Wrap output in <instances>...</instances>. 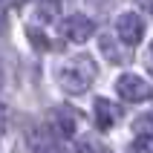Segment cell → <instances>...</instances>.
<instances>
[{"label":"cell","instance_id":"cell-2","mask_svg":"<svg viewBox=\"0 0 153 153\" xmlns=\"http://www.w3.org/2000/svg\"><path fill=\"white\" fill-rule=\"evenodd\" d=\"M116 93H119V98H124L130 104H145L153 98V87L142 75H130L127 72V75H121L116 81Z\"/></svg>","mask_w":153,"mask_h":153},{"label":"cell","instance_id":"cell-16","mask_svg":"<svg viewBox=\"0 0 153 153\" xmlns=\"http://www.w3.org/2000/svg\"><path fill=\"white\" fill-rule=\"evenodd\" d=\"M150 12H153V9H150Z\"/></svg>","mask_w":153,"mask_h":153},{"label":"cell","instance_id":"cell-13","mask_svg":"<svg viewBox=\"0 0 153 153\" xmlns=\"http://www.w3.org/2000/svg\"><path fill=\"white\" fill-rule=\"evenodd\" d=\"M147 69L153 72V41H150V46H147Z\"/></svg>","mask_w":153,"mask_h":153},{"label":"cell","instance_id":"cell-3","mask_svg":"<svg viewBox=\"0 0 153 153\" xmlns=\"http://www.w3.org/2000/svg\"><path fill=\"white\" fill-rule=\"evenodd\" d=\"M116 35H119L121 43L136 46V43L145 38V17L136 15V12H124V15H119V17H116Z\"/></svg>","mask_w":153,"mask_h":153},{"label":"cell","instance_id":"cell-7","mask_svg":"<svg viewBox=\"0 0 153 153\" xmlns=\"http://www.w3.org/2000/svg\"><path fill=\"white\" fill-rule=\"evenodd\" d=\"M52 124H55V130H58V136H75V116L67 113L64 107L52 110Z\"/></svg>","mask_w":153,"mask_h":153},{"label":"cell","instance_id":"cell-15","mask_svg":"<svg viewBox=\"0 0 153 153\" xmlns=\"http://www.w3.org/2000/svg\"><path fill=\"white\" fill-rule=\"evenodd\" d=\"M0 26H3V12H0Z\"/></svg>","mask_w":153,"mask_h":153},{"label":"cell","instance_id":"cell-11","mask_svg":"<svg viewBox=\"0 0 153 153\" xmlns=\"http://www.w3.org/2000/svg\"><path fill=\"white\" fill-rule=\"evenodd\" d=\"M133 150L136 153H153V136H136Z\"/></svg>","mask_w":153,"mask_h":153},{"label":"cell","instance_id":"cell-1","mask_svg":"<svg viewBox=\"0 0 153 153\" xmlns=\"http://www.w3.org/2000/svg\"><path fill=\"white\" fill-rule=\"evenodd\" d=\"M98 75V67H95V61L90 55H75V58H69L64 67L58 69V84L67 90V93H87L90 84L95 81Z\"/></svg>","mask_w":153,"mask_h":153},{"label":"cell","instance_id":"cell-10","mask_svg":"<svg viewBox=\"0 0 153 153\" xmlns=\"http://www.w3.org/2000/svg\"><path fill=\"white\" fill-rule=\"evenodd\" d=\"M78 153H113L110 147L98 145V142H90V139H84V142H78Z\"/></svg>","mask_w":153,"mask_h":153},{"label":"cell","instance_id":"cell-12","mask_svg":"<svg viewBox=\"0 0 153 153\" xmlns=\"http://www.w3.org/2000/svg\"><path fill=\"white\" fill-rule=\"evenodd\" d=\"M29 38H32V43L35 46H38V49H46V46H49V41H46V35H38V29H29Z\"/></svg>","mask_w":153,"mask_h":153},{"label":"cell","instance_id":"cell-9","mask_svg":"<svg viewBox=\"0 0 153 153\" xmlns=\"http://www.w3.org/2000/svg\"><path fill=\"white\" fill-rule=\"evenodd\" d=\"M133 133H136V136H153V116H142V119H136Z\"/></svg>","mask_w":153,"mask_h":153},{"label":"cell","instance_id":"cell-14","mask_svg":"<svg viewBox=\"0 0 153 153\" xmlns=\"http://www.w3.org/2000/svg\"><path fill=\"white\" fill-rule=\"evenodd\" d=\"M142 6H147V9H153V0H142Z\"/></svg>","mask_w":153,"mask_h":153},{"label":"cell","instance_id":"cell-8","mask_svg":"<svg viewBox=\"0 0 153 153\" xmlns=\"http://www.w3.org/2000/svg\"><path fill=\"white\" fill-rule=\"evenodd\" d=\"M101 49H104V55H107L110 61H116V64H124V61H127V55H124V52H121L119 46H116V43L107 38V35L101 38Z\"/></svg>","mask_w":153,"mask_h":153},{"label":"cell","instance_id":"cell-5","mask_svg":"<svg viewBox=\"0 0 153 153\" xmlns=\"http://www.w3.org/2000/svg\"><path fill=\"white\" fill-rule=\"evenodd\" d=\"M93 113H95V124H98V130H113L116 121L121 119V110L110 101V98H104V95H98V98L93 101Z\"/></svg>","mask_w":153,"mask_h":153},{"label":"cell","instance_id":"cell-6","mask_svg":"<svg viewBox=\"0 0 153 153\" xmlns=\"http://www.w3.org/2000/svg\"><path fill=\"white\" fill-rule=\"evenodd\" d=\"M29 142H32L35 153H64V145L55 133H49V127H35L29 133Z\"/></svg>","mask_w":153,"mask_h":153},{"label":"cell","instance_id":"cell-4","mask_svg":"<svg viewBox=\"0 0 153 153\" xmlns=\"http://www.w3.org/2000/svg\"><path fill=\"white\" fill-rule=\"evenodd\" d=\"M93 32H95V23L87 15H67L64 20H61V35H64L67 41H72V43L90 41Z\"/></svg>","mask_w":153,"mask_h":153}]
</instances>
